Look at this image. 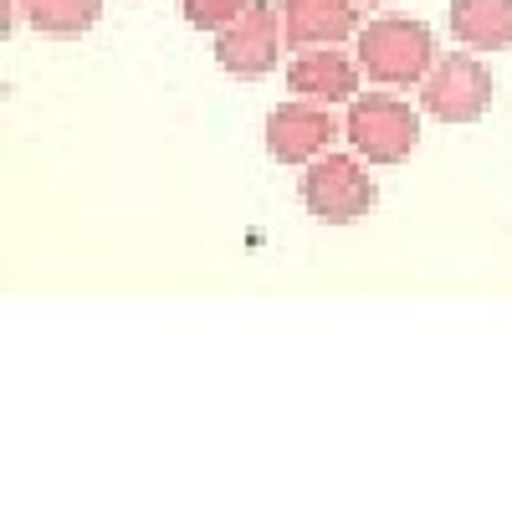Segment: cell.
Instances as JSON below:
<instances>
[{
	"label": "cell",
	"instance_id": "5b68a950",
	"mask_svg": "<svg viewBox=\"0 0 512 512\" xmlns=\"http://www.w3.org/2000/svg\"><path fill=\"white\" fill-rule=\"evenodd\" d=\"M282 47H287L282 11L267 6V0H251V6H246L226 31H216V62H221V72H231V77H241V82L277 72Z\"/></svg>",
	"mask_w": 512,
	"mask_h": 512
},
{
	"label": "cell",
	"instance_id": "52a82bcc",
	"mask_svg": "<svg viewBox=\"0 0 512 512\" xmlns=\"http://www.w3.org/2000/svg\"><path fill=\"white\" fill-rule=\"evenodd\" d=\"M359 57L338 52V47H303L287 62V88L297 98H313V103H354L359 98Z\"/></svg>",
	"mask_w": 512,
	"mask_h": 512
},
{
	"label": "cell",
	"instance_id": "277c9868",
	"mask_svg": "<svg viewBox=\"0 0 512 512\" xmlns=\"http://www.w3.org/2000/svg\"><path fill=\"white\" fill-rule=\"evenodd\" d=\"M492 108V72L487 62L466 52L436 57V67L420 82V113H431L436 123H477Z\"/></svg>",
	"mask_w": 512,
	"mask_h": 512
},
{
	"label": "cell",
	"instance_id": "7a4b0ae2",
	"mask_svg": "<svg viewBox=\"0 0 512 512\" xmlns=\"http://www.w3.org/2000/svg\"><path fill=\"white\" fill-rule=\"evenodd\" d=\"M344 134H349L359 159H369V164H400L420 144V113L405 98H395V93H359L349 103Z\"/></svg>",
	"mask_w": 512,
	"mask_h": 512
},
{
	"label": "cell",
	"instance_id": "8fae6325",
	"mask_svg": "<svg viewBox=\"0 0 512 512\" xmlns=\"http://www.w3.org/2000/svg\"><path fill=\"white\" fill-rule=\"evenodd\" d=\"M251 6V0H180V11L195 31H226L241 11Z\"/></svg>",
	"mask_w": 512,
	"mask_h": 512
},
{
	"label": "cell",
	"instance_id": "7c38bea8",
	"mask_svg": "<svg viewBox=\"0 0 512 512\" xmlns=\"http://www.w3.org/2000/svg\"><path fill=\"white\" fill-rule=\"evenodd\" d=\"M359 6H384V0H359Z\"/></svg>",
	"mask_w": 512,
	"mask_h": 512
},
{
	"label": "cell",
	"instance_id": "3957f363",
	"mask_svg": "<svg viewBox=\"0 0 512 512\" xmlns=\"http://www.w3.org/2000/svg\"><path fill=\"white\" fill-rule=\"evenodd\" d=\"M374 200H379V190L354 154H318L303 175V205L313 221L349 226V221L369 216Z\"/></svg>",
	"mask_w": 512,
	"mask_h": 512
},
{
	"label": "cell",
	"instance_id": "8992f818",
	"mask_svg": "<svg viewBox=\"0 0 512 512\" xmlns=\"http://www.w3.org/2000/svg\"><path fill=\"white\" fill-rule=\"evenodd\" d=\"M333 139H338V118L313 98L277 103L267 113V154L277 164H313L318 154H328Z\"/></svg>",
	"mask_w": 512,
	"mask_h": 512
},
{
	"label": "cell",
	"instance_id": "ba28073f",
	"mask_svg": "<svg viewBox=\"0 0 512 512\" xmlns=\"http://www.w3.org/2000/svg\"><path fill=\"white\" fill-rule=\"evenodd\" d=\"M282 36L292 52L303 47H344L359 36V0H282Z\"/></svg>",
	"mask_w": 512,
	"mask_h": 512
},
{
	"label": "cell",
	"instance_id": "9c48e42d",
	"mask_svg": "<svg viewBox=\"0 0 512 512\" xmlns=\"http://www.w3.org/2000/svg\"><path fill=\"white\" fill-rule=\"evenodd\" d=\"M451 36L472 52H507L512 0H451Z\"/></svg>",
	"mask_w": 512,
	"mask_h": 512
},
{
	"label": "cell",
	"instance_id": "30bf717a",
	"mask_svg": "<svg viewBox=\"0 0 512 512\" xmlns=\"http://www.w3.org/2000/svg\"><path fill=\"white\" fill-rule=\"evenodd\" d=\"M21 16L41 36H82L103 16V0H21Z\"/></svg>",
	"mask_w": 512,
	"mask_h": 512
},
{
	"label": "cell",
	"instance_id": "6da1fadb",
	"mask_svg": "<svg viewBox=\"0 0 512 512\" xmlns=\"http://www.w3.org/2000/svg\"><path fill=\"white\" fill-rule=\"evenodd\" d=\"M354 57L369 72V82H384V88H420L425 72L436 67V36L425 21L410 16H379L369 26H359L354 36Z\"/></svg>",
	"mask_w": 512,
	"mask_h": 512
}]
</instances>
